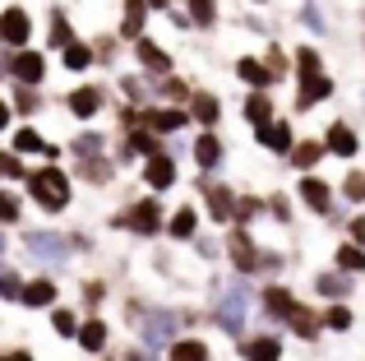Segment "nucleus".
I'll return each instance as SVG.
<instances>
[{"mask_svg":"<svg viewBox=\"0 0 365 361\" xmlns=\"http://www.w3.org/2000/svg\"><path fill=\"white\" fill-rule=\"evenodd\" d=\"M0 250H5V236H0Z\"/></svg>","mask_w":365,"mask_h":361,"instance_id":"47","label":"nucleus"},{"mask_svg":"<svg viewBox=\"0 0 365 361\" xmlns=\"http://www.w3.org/2000/svg\"><path fill=\"white\" fill-rule=\"evenodd\" d=\"M208 208H213V218H232V190H222V185H213L208 190Z\"/></svg>","mask_w":365,"mask_h":361,"instance_id":"19","label":"nucleus"},{"mask_svg":"<svg viewBox=\"0 0 365 361\" xmlns=\"http://www.w3.org/2000/svg\"><path fill=\"white\" fill-rule=\"evenodd\" d=\"M14 213H19V204L9 195H0V218H14Z\"/></svg>","mask_w":365,"mask_h":361,"instance_id":"42","label":"nucleus"},{"mask_svg":"<svg viewBox=\"0 0 365 361\" xmlns=\"http://www.w3.org/2000/svg\"><path fill=\"white\" fill-rule=\"evenodd\" d=\"M28 33H33V24H28L24 9H5V14H0V37H5L9 46H24Z\"/></svg>","mask_w":365,"mask_h":361,"instance_id":"4","label":"nucleus"},{"mask_svg":"<svg viewBox=\"0 0 365 361\" xmlns=\"http://www.w3.org/2000/svg\"><path fill=\"white\" fill-rule=\"evenodd\" d=\"M342 195L361 204V199H365V172H351V176H347V185H342Z\"/></svg>","mask_w":365,"mask_h":361,"instance_id":"33","label":"nucleus"},{"mask_svg":"<svg viewBox=\"0 0 365 361\" xmlns=\"http://www.w3.org/2000/svg\"><path fill=\"white\" fill-rule=\"evenodd\" d=\"M232 255H236V264H241V269H255V250H250L245 232H236V236H232Z\"/></svg>","mask_w":365,"mask_h":361,"instance_id":"21","label":"nucleus"},{"mask_svg":"<svg viewBox=\"0 0 365 361\" xmlns=\"http://www.w3.org/2000/svg\"><path fill=\"white\" fill-rule=\"evenodd\" d=\"M93 61V51H83V46H65V65H70V70H83V65H88Z\"/></svg>","mask_w":365,"mask_h":361,"instance_id":"32","label":"nucleus"},{"mask_svg":"<svg viewBox=\"0 0 365 361\" xmlns=\"http://www.w3.org/2000/svg\"><path fill=\"white\" fill-rule=\"evenodd\" d=\"M79 343L88 347V352H102V347H107V325H102V320H88V325H79Z\"/></svg>","mask_w":365,"mask_h":361,"instance_id":"10","label":"nucleus"},{"mask_svg":"<svg viewBox=\"0 0 365 361\" xmlns=\"http://www.w3.org/2000/svg\"><path fill=\"white\" fill-rule=\"evenodd\" d=\"M51 42H56V46H70V28H65V14H56V19H51Z\"/></svg>","mask_w":365,"mask_h":361,"instance_id":"36","label":"nucleus"},{"mask_svg":"<svg viewBox=\"0 0 365 361\" xmlns=\"http://www.w3.org/2000/svg\"><path fill=\"white\" fill-rule=\"evenodd\" d=\"M301 195H305V204H310L314 213H329V185H324V180H305Z\"/></svg>","mask_w":365,"mask_h":361,"instance_id":"13","label":"nucleus"},{"mask_svg":"<svg viewBox=\"0 0 365 361\" xmlns=\"http://www.w3.org/2000/svg\"><path fill=\"white\" fill-rule=\"evenodd\" d=\"M195 19L208 24V19H213V0H195Z\"/></svg>","mask_w":365,"mask_h":361,"instance_id":"40","label":"nucleus"},{"mask_svg":"<svg viewBox=\"0 0 365 361\" xmlns=\"http://www.w3.org/2000/svg\"><path fill=\"white\" fill-rule=\"evenodd\" d=\"M195 121L213 126V121H217V98H208V93H204V98H195Z\"/></svg>","mask_w":365,"mask_h":361,"instance_id":"24","label":"nucleus"},{"mask_svg":"<svg viewBox=\"0 0 365 361\" xmlns=\"http://www.w3.org/2000/svg\"><path fill=\"white\" fill-rule=\"evenodd\" d=\"M139 61H143V65H153V70H167V65H171V61H167V56H162L153 42H139Z\"/></svg>","mask_w":365,"mask_h":361,"instance_id":"27","label":"nucleus"},{"mask_svg":"<svg viewBox=\"0 0 365 361\" xmlns=\"http://www.w3.org/2000/svg\"><path fill=\"white\" fill-rule=\"evenodd\" d=\"M28 250L46 255V260H65V255H70V241H61V236H51V232H28Z\"/></svg>","mask_w":365,"mask_h":361,"instance_id":"5","label":"nucleus"},{"mask_svg":"<svg viewBox=\"0 0 365 361\" xmlns=\"http://www.w3.org/2000/svg\"><path fill=\"white\" fill-rule=\"evenodd\" d=\"M120 223H125V227H134V232H143V236L158 232V204H153V199H143V204H134L130 213L120 218Z\"/></svg>","mask_w":365,"mask_h":361,"instance_id":"6","label":"nucleus"},{"mask_svg":"<svg viewBox=\"0 0 365 361\" xmlns=\"http://www.w3.org/2000/svg\"><path fill=\"white\" fill-rule=\"evenodd\" d=\"M171 361H208V347L199 338H185V343H171Z\"/></svg>","mask_w":365,"mask_h":361,"instance_id":"14","label":"nucleus"},{"mask_svg":"<svg viewBox=\"0 0 365 361\" xmlns=\"http://www.w3.org/2000/svg\"><path fill=\"white\" fill-rule=\"evenodd\" d=\"M245 116L255 121V126H264V121H268V98H259V93H255V98L245 102Z\"/></svg>","mask_w":365,"mask_h":361,"instance_id":"29","label":"nucleus"},{"mask_svg":"<svg viewBox=\"0 0 365 361\" xmlns=\"http://www.w3.org/2000/svg\"><path fill=\"white\" fill-rule=\"evenodd\" d=\"M268 315H277V320H292V297H287L282 288H268Z\"/></svg>","mask_w":365,"mask_h":361,"instance_id":"18","label":"nucleus"},{"mask_svg":"<svg viewBox=\"0 0 365 361\" xmlns=\"http://www.w3.org/2000/svg\"><path fill=\"white\" fill-rule=\"evenodd\" d=\"M24 301H28V306H51V301H56V288H51V283H28V288H24Z\"/></svg>","mask_w":365,"mask_h":361,"instance_id":"17","label":"nucleus"},{"mask_svg":"<svg viewBox=\"0 0 365 361\" xmlns=\"http://www.w3.org/2000/svg\"><path fill=\"white\" fill-rule=\"evenodd\" d=\"M245 357L250 361H277L282 357V343L277 338H255V343H245Z\"/></svg>","mask_w":365,"mask_h":361,"instance_id":"11","label":"nucleus"},{"mask_svg":"<svg viewBox=\"0 0 365 361\" xmlns=\"http://www.w3.org/2000/svg\"><path fill=\"white\" fill-rule=\"evenodd\" d=\"M139 24H143V0H125V33H139Z\"/></svg>","mask_w":365,"mask_h":361,"instance_id":"25","label":"nucleus"},{"mask_svg":"<svg viewBox=\"0 0 365 361\" xmlns=\"http://www.w3.org/2000/svg\"><path fill=\"white\" fill-rule=\"evenodd\" d=\"M51 325H56V334H65V338H70L74 329H79V325H74V315H70V310H56V320H51Z\"/></svg>","mask_w":365,"mask_h":361,"instance_id":"37","label":"nucleus"},{"mask_svg":"<svg viewBox=\"0 0 365 361\" xmlns=\"http://www.w3.org/2000/svg\"><path fill=\"white\" fill-rule=\"evenodd\" d=\"M98 148H102L98 135H83V139H79V153H98Z\"/></svg>","mask_w":365,"mask_h":361,"instance_id":"41","label":"nucleus"},{"mask_svg":"<svg viewBox=\"0 0 365 361\" xmlns=\"http://www.w3.org/2000/svg\"><path fill=\"white\" fill-rule=\"evenodd\" d=\"M0 361H33L28 352H9V357H0Z\"/></svg>","mask_w":365,"mask_h":361,"instance_id":"45","label":"nucleus"},{"mask_svg":"<svg viewBox=\"0 0 365 361\" xmlns=\"http://www.w3.org/2000/svg\"><path fill=\"white\" fill-rule=\"evenodd\" d=\"M329 148H333V153H342V158H351V153H356V135H351L347 126H333L329 130Z\"/></svg>","mask_w":365,"mask_h":361,"instance_id":"15","label":"nucleus"},{"mask_svg":"<svg viewBox=\"0 0 365 361\" xmlns=\"http://www.w3.org/2000/svg\"><path fill=\"white\" fill-rule=\"evenodd\" d=\"M70 107H74V116H93V111L102 107V93L98 88H83V93H74V98H70Z\"/></svg>","mask_w":365,"mask_h":361,"instance_id":"16","label":"nucleus"},{"mask_svg":"<svg viewBox=\"0 0 365 361\" xmlns=\"http://www.w3.org/2000/svg\"><path fill=\"white\" fill-rule=\"evenodd\" d=\"M319 292H324V297H347V278H333V273H324V278H319Z\"/></svg>","mask_w":365,"mask_h":361,"instance_id":"31","label":"nucleus"},{"mask_svg":"<svg viewBox=\"0 0 365 361\" xmlns=\"http://www.w3.org/2000/svg\"><path fill=\"white\" fill-rule=\"evenodd\" d=\"M195 158H199V167H217V163H222V144H217L213 135H199Z\"/></svg>","mask_w":365,"mask_h":361,"instance_id":"12","label":"nucleus"},{"mask_svg":"<svg viewBox=\"0 0 365 361\" xmlns=\"http://www.w3.org/2000/svg\"><path fill=\"white\" fill-rule=\"evenodd\" d=\"M259 144L287 153V148H292V126H287V121H268V126H259Z\"/></svg>","mask_w":365,"mask_h":361,"instance_id":"7","label":"nucleus"},{"mask_svg":"<svg viewBox=\"0 0 365 361\" xmlns=\"http://www.w3.org/2000/svg\"><path fill=\"white\" fill-rule=\"evenodd\" d=\"M329 88H333V83L324 79V74H319V79H310V83H305V93H301V107H310V102H319V98H324Z\"/></svg>","mask_w":365,"mask_h":361,"instance_id":"26","label":"nucleus"},{"mask_svg":"<svg viewBox=\"0 0 365 361\" xmlns=\"http://www.w3.org/2000/svg\"><path fill=\"white\" fill-rule=\"evenodd\" d=\"M14 148H19V153H33V148H42L37 130H19V135H14Z\"/></svg>","mask_w":365,"mask_h":361,"instance_id":"34","label":"nucleus"},{"mask_svg":"<svg viewBox=\"0 0 365 361\" xmlns=\"http://www.w3.org/2000/svg\"><path fill=\"white\" fill-rule=\"evenodd\" d=\"M0 297H24V288H19L14 273H0Z\"/></svg>","mask_w":365,"mask_h":361,"instance_id":"38","label":"nucleus"},{"mask_svg":"<svg viewBox=\"0 0 365 361\" xmlns=\"http://www.w3.org/2000/svg\"><path fill=\"white\" fill-rule=\"evenodd\" d=\"M148 180H153V185H158V190H167L171 180H176V167H171V158L153 153V158H148Z\"/></svg>","mask_w":365,"mask_h":361,"instance_id":"9","label":"nucleus"},{"mask_svg":"<svg viewBox=\"0 0 365 361\" xmlns=\"http://www.w3.org/2000/svg\"><path fill=\"white\" fill-rule=\"evenodd\" d=\"M292 163L314 167V163H319V144H296V148H292Z\"/></svg>","mask_w":365,"mask_h":361,"instance_id":"28","label":"nucleus"},{"mask_svg":"<svg viewBox=\"0 0 365 361\" xmlns=\"http://www.w3.org/2000/svg\"><path fill=\"white\" fill-rule=\"evenodd\" d=\"M180 325H185V320H180L176 310H153V315L143 320V347H148V352H158V347H167L171 338L180 334Z\"/></svg>","mask_w":365,"mask_h":361,"instance_id":"3","label":"nucleus"},{"mask_svg":"<svg viewBox=\"0 0 365 361\" xmlns=\"http://www.w3.org/2000/svg\"><path fill=\"white\" fill-rule=\"evenodd\" d=\"M153 130H180L185 126V111H153Z\"/></svg>","mask_w":365,"mask_h":361,"instance_id":"22","label":"nucleus"},{"mask_svg":"<svg viewBox=\"0 0 365 361\" xmlns=\"http://www.w3.org/2000/svg\"><path fill=\"white\" fill-rule=\"evenodd\" d=\"M236 70H241V79H250V83H268V70L259 61H241Z\"/></svg>","mask_w":365,"mask_h":361,"instance_id":"30","label":"nucleus"},{"mask_svg":"<svg viewBox=\"0 0 365 361\" xmlns=\"http://www.w3.org/2000/svg\"><path fill=\"white\" fill-rule=\"evenodd\" d=\"M42 70H46V65H42V56H37V51H19L14 56V74L24 83H37V79H42Z\"/></svg>","mask_w":365,"mask_h":361,"instance_id":"8","label":"nucleus"},{"mask_svg":"<svg viewBox=\"0 0 365 361\" xmlns=\"http://www.w3.org/2000/svg\"><path fill=\"white\" fill-rule=\"evenodd\" d=\"M171 236H180V241L195 236V208H180V213L171 218Z\"/></svg>","mask_w":365,"mask_h":361,"instance_id":"20","label":"nucleus"},{"mask_svg":"<svg viewBox=\"0 0 365 361\" xmlns=\"http://www.w3.org/2000/svg\"><path fill=\"white\" fill-rule=\"evenodd\" d=\"M324 325H329V329H347V325H351V315L338 306V310H329V315H324Z\"/></svg>","mask_w":365,"mask_h":361,"instance_id":"39","label":"nucleus"},{"mask_svg":"<svg viewBox=\"0 0 365 361\" xmlns=\"http://www.w3.org/2000/svg\"><path fill=\"white\" fill-rule=\"evenodd\" d=\"M28 190H33L46 208H65V199H70V180H65V172H56V167L33 172V176H28Z\"/></svg>","mask_w":365,"mask_h":361,"instance_id":"2","label":"nucleus"},{"mask_svg":"<svg viewBox=\"0 0 365 361\" xmlns=\"http://www.w3.org/2000/svg\"><path fill=\"white\" fill-rule=\"evenodd\" d=\"M217 325L227 329V334H241L245 329V315H250V288L245 283H232V288L222 292V297H217Z\"/></svg>","mask_w":365,"mask_h":361,"instance_id":"1","label":"nucleus"},{"mask_svg":"<svg viewBox=\"0 0 365 361\" xmlns=\"http://www.w3.org/2000/svg\"><path fill=\"white\" fill-rule=\"evenodd\" d=\"M130 361H158V357H153L148 347H139V352H130Z\"/></svg>","mask_w":365,"mask_h":361,"instance_id":"44","label":"nucleus"},{"mask_svg":"<svg viewBox=\"0 0 365 361\" xmlns=\"http://www.w3.org/2000/svg\"><path fill=\"white\" fill-rule=\"evenodd\" d=\"M9 126V107H5V102H0V130H5Z\"/></svg>","mask_w":365,"mask_h":361,"instance_id":"46","label":"nucleus"},{"mask_svg":"<svg viewBox=\"0 0 365 361\" xmlns=\"http://www.w3.org/2000/svg\"><path fill=\"white\" fill-rule=\"evenodd\" d=\"M338 264H342V269H347V273L365 269V255H361V245H342V250H338Z\"/></svg>","mask_w":365,"mask_h":361,"instance_id":"23","label":"nucleus"},{"mask_svg":"<svg viewBox=\"0 0 365 361\" xmlns=\"http://www.w3.org/2000/svg\"><path fill=\"white\" fill-rule=\"evenodd\" d=\"M0 176H19V163H14V158H0Z\"/></svg>","mask_w":365,"mask_h":361,"instance_id":"43","label":"nucleus"},{"mask_svg":"<svg viewBox=\"0 0 365 361\" xmlns=\"http://www.w3.org/2000/svg\"><path fill=\"white\" fill-rule=\"evenodd\" d=\"M296 61H301V74H305V83H310V79H319V61H314V51H301Z\"/></svg>","mask_w":365,"mask_h":361,"instance_id":"35","label":"nucleus"}]
</instances>
